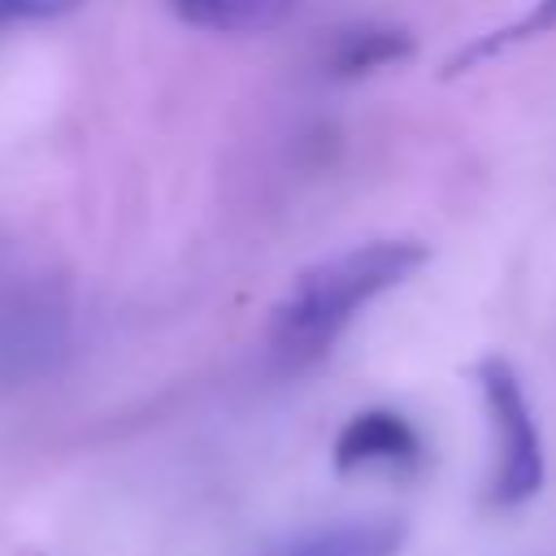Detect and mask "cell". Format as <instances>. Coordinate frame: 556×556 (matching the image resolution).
<instances>
[{
	"instance_id": "obj_1",
	"label": "cell",
	"mask_w": 556,
	"mask_h": 556,
	"mask_svg": "<svg viewBox=\"0 0 556 556\" xmlns=\"http://www.w3.org/2000/svg\"><path fill=\"white\" fill-rule=\"evenodd\" d=\"M430 248L417 239H374L308 265L274 308L269 339L278 356L295 365L317 361L365 304H374L382 291L417 274Z\"/></svg>"
},
{
	"instance_id": "obj_2",
	"label": "cell",
	"mask_w": 556,
	"mask_h": 556,
	"mask_svg": "<svg viewBox=\"0 0 556 556\" xmlns=\"http://www.w3.org/2000/svg\"><path fill=\"white\" fill-rule=\"evenodd\" d=\"M482 404L495 426V473H491V504L517 508L543 486V443L526 400L517 369L504 356H482L473 365Z\"/></svg>"
},
{
	"instance_id": "obj_3",
	"label": "cell",
	"mask_w": 556,
	"mask_h": 556,
	"mask_svg": "<svg viewBox=\"0 0 556 556\" xmlns=\"http://www.w3.org/2000/svg\"><path fill=\"white\" fill-rule=\"evenodd\" d=\"M417 456H421V439L413 421L395 408H365L334 439V465L343 473L369 465H413Z\"/></svg>"
},
{
	"instance_id": "obj_4",
	"label": "cell",
	"mask_w": 556,
	"mask_h": 556,
	"mask_svg": "<svg viewBox=\"0 0 556 556\" xmlns=\"http://www.w3.org/2000/svg\"><path fill=\"white\" fill-rule=\"evenodd\" d=\"M404 543V521L395 517H348L317 526L291 543H282L274 556H395Z\"/></svg>"
},
{
	"instance_id": "obj_5",
	"label": "cell",
	"mask_w": 556,
	"mask_h": 556,
	"mask_svg": "<svg viewBox=\"0 0 556 556\" xmlns=\"http://www.w3.org/2000/svg\"><path fill=\"white\" fill-rule=\"evenodd\" d=\"M169 13L213 35H261L295 17L300 0H165Z\"/></svg>"
},
{
	"instance_id": "obj_6",
	"label": "cell",
	"mask_w": 556,
	"mask_h": 556,
	"mask_svg": "<svg viewBox=\"0 0 556 556\" xmlns=\"http://www.w3.org/2000/svg\"><path fill=\"white\" fill-rule=\"evenodd\" d=\"M408 52H413V35L404 26L365 22V26H348L330 39L326 70H330V78H361V74H374V70L404 61Z\"/></svg>"
},
{
	"instance_id": "obj_7",
	"label": "cell",
	"mask_w": 556,
	"mask_h": 556,
	"mask_svg": "<svg viewBox=\"0 0 556 556\" xmlns=\"http://www.w3.org/2000/svg\"><path fill=\"white\" fill-rule=\"evenodd\" d=\"M543 30H556V0H534L517 22L491 30L486 39H473L456 61H447V74H460L465 65H473V61H482V56H495L500 48H508V43H517V39H534V35H543Z\"/></svg>"
},
{
	"instance_id": "obj_8",
	"label": "cell",
	"mask_w": 556,
	"mask_h": 556,
	"mask_svg": "<svg viewBox=\"0 0 556 556\" xmlns=\"http://www.w3.org/2000/svg\"><path fill=\"white\" fill-rule=\"evenodd\" d=\"M74 9H83V0H0V30L30 26V22H56Z\"/></svg>"
}]
</instances>
